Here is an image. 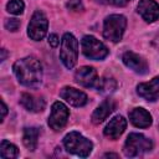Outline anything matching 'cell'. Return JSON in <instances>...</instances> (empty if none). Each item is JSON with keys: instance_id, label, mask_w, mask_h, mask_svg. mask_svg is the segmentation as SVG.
<instances>
[{"instance_id": "6da1fadb", "label": "cell", "mask_w": 159, "mask_h": 159, "mask_svg": "<svg viewBox=\"0 0 159 159\" xmlns=\"http://www.w3.org/2000/svg\"><path fill=\"white\" fill-rule=\"evenodd\" d=\"M17 81L26 87L36 88L42 82V66L41 62L32 56L17 60L12 66Z\"/></svg>"}, {"instance_id": "7a4b0ae2", "label": "cell", "mask_w": 159, "mask_h": 159, "mask_svg": "<svg viewBox=\"0 0 159 159\" xmlns=\"http://www.w3.org/2000/svg\"><path fill=\"white\" fill-rule=\"evenodd\" d=\"M63 145L68 153L78 157H88L93 149L92 142L78 132H70L66 134L63 138Z\"/></svg>"}, {"instance_id": "3957f363", "label": "cell", "mask_w": 159, "mask_h": 159, "mask_svg": "<svg viewBox=\"0 0 159 159\" xmlns=\"http://www.w3.org/2000/svg\"><path fill=\"white\" fill-rule=\"evenodd\" d=\"M78 57V41L76 37L66 32L61 40V50H60V58L66 68L71 70L75 67Z\"/></svg>"}, {"instance_id": "277c9868", "label": "cell", "mask_w": 159, "mask_h": 159, "mask_svg": "<svg viewBox=\"0 0 159 159\" xmlns=\"http://www.w3.org/2000/svg\"><path fill=\"white\" fill-rule=\"evenodd\" d=\"M125 26H127V19L123 15L119 14L109 15L108 17H106L103 24V36L112 42H118L122 40Z\"/></svg>"}, {"instance_id": "5b68a950", "label": "cell", "mask_w": 159, "mask_h": 159, "mask_svg": "<svg viewBox=\"0 0 159 159\" xmlns=\"http://www.w3.org/2000/svg\"><path fill=\"white\" fill-rule=\"evenodd\" d=\"M153 148V143L149 138L140 133H130L125 139L123 152L127 157H138Z\"/></svg>"}, {"instance_id": "8992f818", "label": "cell", "mask_w": 159, "mask_h": 159, "mask_svg": "<svg viewBox=\"0 0 159 159\" xmlns=\"http://www.w3.org/2000/svg\"><path fill=\"white\" fill-rule=\"evenodd\" d=\"M82 52L91 60H103L108 55V48L94 36L87 35L82 39Z\"/></svg>"}, {"instance_id": "52a82bcc", "label": "cell", "mask_w": 159, "mask_h": 159, "mask_svg": "<svg viewBox=\"0 0 159 159\" xmlns=\"http://www.w3.org/2000/svg\"><path fill=\"white\" fill-rule=\"evenodd\" d=\"M47 26H48V21H47L46 15L42 11L36 10L29 22V26H27L29 37L35 41L42 40L47 32Z\"/></svg>"}, {"instance_id": "ba28073f", "label": "cell", "mask_w": 159, "mask_h": 159, "mask_svg": "<svg viewBox=\"0 0 159 159\" xmlns=\"http://www.w3.org/2000/svg\"><path fill=\"white\" fill-rule=\"evenodd\" d=\"M70 117V111L68 108L62 103V102H55L51 108V113L48 117V125L53 130H61Z\"/></svg>"}, {"instance_id": "9c48e42d", "label": "cell", "mask_w": 159, "mask_h": 159, "mask_svg": "<svg viewBox=\"0 0 159 159\" xmlns=\"http://www.w3.org/2000/svg\"><path fill=\"white\" fill-rule=\"evenodd\" d=\"M75 80L77 83H80L83 87H94L97 88L99 77L93 67L89 66H82L80 67L75 73Z\"/></svg>"}, {"instance_id": "30bf717a", "label": "cell", "mask_w": 159, "mask_h": 159, "mask_svg": "<svg viewBox=\"0 0 159 159\" xmlns=\"http://www.w3.org/2000/svg\"><path fill=\"white\" fill-rule=\"evenodd\" d=\"M137 11L147 22H154L159 19V4L154 0H139Z\"/></svg>"}, {"instance_id": "8fae6325", "label": "cell", "mask_w": 159, "mask_h": 159, "mask_svg": "<svg viewBox=\"0 0 159 159\" xmlns=\"http://www.w3.org/2000/svg\"><path fill=\"white\" fill-rule=\"evenodd\" d=\"M122 60H123V63L128 68L133 70L134 72H137L139 75H145L148 72V70H149L147 61L142 56H139V55H137V53H134L132 51H127L123 55Z\"/></svg>"}, {"instance_id": "7c38bea8", "label": "cell", "mask_w": 159, "mask_h": 159, "mask_svg": "<svg viewBox=\"0 0 159 159\" xmlns=\"http://www.w3.org/2000/svg\"><path fill=\"white\" fill-rule=\"evenodd\" d=\"M137 92L142 98L149 102H154L159 99V76L154 77L149 82L139 83L137 86Z\"/></svg>"}, {"instance_id": "4fadbf2b", "label": "cell", "mask_w": 159, "mask_h": 159, "mask_svg": "<svg viewBox=\"0 0 159 159\" xmlns=\"http://www.w3.org/2000/svg\"><path fill=\"white\" fill-rule=\"evenodd\" d=\"M61 98H63L67 103H70L73 107H82L87 103L88 98L87 94L80 89H76L73 87H63L60 91Z\"/></svg>"}, {"instance_id": "5bb4252c", "label": "cell", "mask_w": 159, "mask_h": 159, "mask_svg": "<svg viewBox=\"0 0 159 159\" xmlns=\"http://www.w3.org/2000/svg\"><path fill=\"white\" fill-rule=\"evenodd\" d=\"M125 127H127V120L124 119V117L116 116L108 122L103 133L109 139H118L125 130Z\"/></svg>"}, {"instance_id": "9a60e30c", "label": "cell", "mask_w": 159, "mask_h": 159, "mask_svg": "<svg viewBox=\"0 0 159 159\" xmlns=\"http://www.w3.org/2000/svg\"><path fill=\"white\" fill-rule=\"evenodd\" d=\"M129 120L134 127L148 128L152 124V116L144 108H133L129 112Z\"/></svg>"}, {"instance_id": "2e32d148", "label": "cell", "mask_w": 159, "mask_h": 159, "mask_svg": "<svg viewBox=\"0 0 159 159\" xmlns=\"http://www.w3.org/2000/svg\"><path fill=\"white\" fill-rule=\"evenodd\" d=\"M20 103L26 111L34 112V113L42 112L45 109V106H46L45 101L41 97H35L30 93H22L20 97Z\"/></svg>"}, {"instance_id": "e0dca14e", "label": "cell", "mask_w": 159, "mask_h": 159, "mask_svg": "<svg viewBox=\"0 0 159 159\" xmlns=\"http://www.w3.org/2000/svg\"><path fill=\"white\" fill-rule=\"evenodd\" d=\"M116 108V103L113 102V99H106L103 101L92 113V122L94 124H99L103 120H106L109 114L114 111Z\"/></svg>"}, {"instance_id": "ac0fdd59", "label": "cell", "mask_w": 159, "mask_h": 159, "mask_svg": "<svg viewBox=\"0 0 159 159\" xmlns=\"http://www.w3.org/2000/svg\"><path fill=\"white\" fill-rule=\"evenodd\" d=\"M37 139H39V130L35 127H27L24 129L22 133V142L24 145L29 150H35L37 147Z\"/></svg>"}, {"instance_id": "d6986e66", "label": "cell", "mask_w": 159, "mask_h": 159, "mask_svg": "<svg viewBox=\"0 0 159 159\" xmlns=\"http://www.w3.org/2000/svg\"><path fill=\"white\" fill-rule=\"evenodd\" d=\"M19 154V150L16 148V145H14L12 143L7 142V140H2L1 145H0V157L2 159H12L16 158Z\"/></svg>"}, {"instance_id": "ffe728a7", "label": "cell", "mask_w": 159, "mask_h": 159, "mask_svg": "<svg viewBox=\"0 0 159 159\" xmlns=\"http://www.w3.org/2000/svg\"><path fill=\"white\" fill-rule=\"evenodd\" d=\"M117 87V82L113 80V78H108V77H104V78H101L99 82H98V86H97V89L102 93H111L116 89Z\"/></svg>"}, {"instance_id": "44dd1931", "label": "cell", "mask_w": 159, "mask_h": 159, "mask_svg": "<svg viewBox=\"0 0 159 159\" xmlns=\"http://www.w3.org/2000/svg\"><path fill=\"white\" fill-rule=\"evenodd\" d=\"M24 9H25V4H24L22 0H10L6 4L7 12H10L12 15H20V14H22Z\"/></svg>"}, {"instance_id": "7402d4cb", "label": "cell", "mask_w": 159, "mask_h": 159, "mask_svg": "<svg viewBox=\"0 0 159 159\" xmlns=\"http://www.w3.org/2000/svg\"><path fill=\"white\" fill-rule=\"evenodd\" d=\"M20 25H21V22L17 19H7L5 21V27L9 31H17L19 27H20Z\"/></svg>"}, {"instance_id": "603a6c76", "label": "cell", "mask_w": 159, "mask_h": 159, "mask_svg": "<svg viewBox=\"0 0 159 159\" xmlns=\"http://www.w3.org/2000/svg\"><path fill=\"white\" fill-rule=\"evenodd\" d=\"M67 7L70 10H73V11H81V10H83V5H82V1L81 0H68L67 1Z\"/></svg>"}, {"instance_id": "cb8c5ba5", "label": "cell", "mask_w": 159, "mask_h": 159, "mask_svg": "<svg viewBox=\"0 0 159 159\" xmlns=\"http://www.w3.org/2000/svg\"><path fill=\"white\" fill-rule=\"evenodd\" d=\"M48 43L52 46V47H57L58 43H60V40H58V36L55 35V34H51L48 36Z\"/></svg>"}, {"instance_id": "d4e9b609", "label": "cell", "mask_w": 159, "mask_h": 159, "mask_svg": "<svg viewBox=\"0 0 159 159\" xmlns=\"http://www.w3.org/2000/svg\"><path fill=\"white\" fill-rule=\"evenodd\" d=\"M6 113H7V107H6L5 102H4V101H1V119H4V118H5Z\"/></svg>"}, {"instance_id": "484cf974", "label": "cell", "mask_w": 159, "mask_h": 159, "mask_svg": "<svg viewBox=\"0 0 159 159\" xmlns=\"http://www.w3.org/2000/svg\"><path fill=\"white\" fill-rule=\"evenodd\" d=\"M129 1H130V0H112V2H113L114 5H117V6H124V5H127Z\"/></svg>"}, {"instance_id": "4316f807", "label": "cell", "mask_w": 159, "mask_h": 159, "mask_svg": "<svg viewBox=\"0 0 159 159\" xmlns=\"http://www.w3.org/2000/svg\"><path fill=\"white\" fill-rule=\"evenodd\" d=\"M154 43H155V46H157V48L159 50V34L157 35V37H155V40H154Z\"/></svg>"}, {"instance_id": "83f0119b", "label": "cell", "mask_w": 159, "mask_h": 159, "mask_svg": "<svg viewBox=\"0 0 159 159\" xmlns=\"http://www.w3.org/2000/svg\"><path fill=\"white\" fill-rule=\"evenodd\" d=\"M1 53H2V56H1V61H4V60H5V57H6V52H5V48H2V50H1Z\"/></svg>"}, {"instance_id": "f1b7e54d", "label": "cell", "mask_w": 159, "mask_h": 159, "mask_svg": "<svg viewBox=\"0 0 159 159\" xmlns=\"http://www.w3.org/2000/svg\"><path fill=\"white\" fill-rule=\"evenodd\" d=\"M104 157H113V158H118V155H117V154H111V153H108V154H106Z\"/></svg>"}, {"instance_id": "f546056e", "label": "cell", "mask_w": 159, "mask_h": 159, "mask_svg": "<svg viewBox=\"0 0 159 159\" xmlns=\"http://www.w3.org/2000/svg\"><path fill=\"white\" fill-rule=\"evenodd\" d=\"M102 1H108V0H102ZM109 1H112V0H109Z\"/></svg>"}]
</instances>
